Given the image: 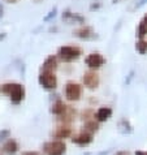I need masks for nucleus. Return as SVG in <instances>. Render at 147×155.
<instances>
[{"label": "nucleus", "mask_w": 147, "mask_h": 155, "mask_svg": "<svg viewBox=\"0 0 147 155\" xmlns=\"http://www.w3.org/2000/svg\"><path fill=\"white\" fill-rule=\"evenodd\" d=\"M9 2H16V0H9Z\"/></svg>", "instance_id": "27"}, {"label": "nucleus", "mask_w": 147, "mask_h": 155, "mask_svg": "<svg viewBox=\"0 0 147 155\" xmlns=\"http://www.w3.org/2000/svg\"><path fill=\"white\" fill-rule=\"evenodd\" d=\"M117 127H119V132L121 133V134H132V133L134 132L133 125L130 124V121H129L128 119H121L119 121V124H117Z\"/></svg>", "instance_id": "16"}, {"label": "nucleus", "mask_w": 147, "mask_h": 155, "mask_svg": "<svg viewBox=\"0 0 147 155\" xmlns=\"http://www.w3.org/2000/svg\"><path fill=\"white\" fill-rule=\"evenodd\" d=\"M68 107L69 106H67L61 99H56V101L52 103V106H51V114L55 115L56 117H59V116H61L67 112Z\"/></svg>", "instance_id": "12"}, {"label": "nucleus", "mask_w": 147, "mask_h": 155, "mask_svg": "<svg viewBox=\"0 0 147 155\" xmlns=\"http://www.w3.org/2000/svg\"><path fill=\"white\" fill-rule=\"evenodd\" d=\"M112 114H113V110L108 106H102L96 110V112L94 115V119L96 120L98 123H106L112 117Z\"/></svg>", "instance_id": "10"}, {"label": "nucleus", "mask_w": 147, "mask_h": 155, "mask_svg": "<svg viewBox=\"0 0 147 155\" xmlns=\"http://www.w3.org/2000/svg\"><path fill=\"white\" fill-rule=\"evenodd\" d=\"M9 138H11V130L9 129H3V130H0V142H5Z\"/></svg>", "instance_id": "21"}, {"label": "nucleus", "mask_w": 147, "mask_h": 155, "mask_svg": "<svg viewBox=\"0 0 147 155\" xmlns=\"http://www.w3.org/2000/svg\"><path fill=\"white\" fill-rule=\"evenodd\" d=\"M54 136V140H61L64 141L65 138H69V137L73 136V130H72V127L69 124H59L56 129L52 133Z\"/></svg>", "instance_id": "8"}, {"label": "nucleus", "mask_w": 147, "mask_h": 155, "mask_svg": "<svg viewBox=\"0 0 147 155\" xmlns=\"http://www.w3.org/2000/svg\"><path fill=\"white\" fill-rule=\"evenodd\" d=\"M2 91L9 97V101L13 104H20L25 99V87L17 82H8L2 86Z\"/></svg>", "instance_id": "1"}, {"label": "nucleus", "mask_w": 147, "mask_h": 155, "mask_svg": "<svg viewBox=\"0 0 147 155\" xmlns=\"http://www.w3.org/2000/svg\"><path fill=\"white\" fill-rule=\"evenodd\" d=\"M82 130H86L89 133H96L99 130V123L96 121L95 119H90V120H86L85 124H83V128H82Z\"/></svg>", "instance_id": "17"}, {"label": "nucleus", "mask_w": 147, "mask_h": 155, "mask_svg": "<svg viewBox=\"0 0 147 155\" xmlns=\"http://www.w3.org/2000/svg\"><path fill=\"white\" fill-rule=\"evenodd\" d=\"M82 55V50L77 46H63L57 51V58L65 63L74 61Z\"/></svg>", "instance_id": "3"}, {"label": "nucleus", "mask_w": 147, "mask_h": 155, "mask_svg": "<svg viewBox=\"0 0 147 155\" xmlns=\"http://www.w3.org/2000/svg\"><path fill=\"white\" fill-rule=\"evenodd\" d=\"M63 20L68 21V22H83V21H85V18L82 16L77 15V13H72V12H69V11L64 12Z\"/></svg>", "instance_id": "18"}, {"label": "nucleus", "mask_w": 147, "mask_h": 155, "mask_svg": "<svg viewBox=\"0 0 147 155\" xmlns=\"http://www.w3.org/2000/svg\"><path fill=\"white\" fill-rule=\"evenodd\" d=\"M93 141H94V134L86 130H81L72 136V142L74 145L80 146V147H87V146L93 143Z\"/></svg>", "instance_id": "6"}, {"label": "nucleus", "mask_w": 147, "mask_h": 155, "mask_svg": "<svg viewBox=\"0 0 147 155\" xmlns=\"http://www.w3.org/2000/svg\"><path fill=\"white\" fill-rule=\"evenodd\" d=\"M74 117H76V111L73 110L72 107H68L67 112L57 117V123L59 124H69V125H70V123L74 120Z\"/></svg>", "instance_id": "15"}, {"label": "nucleus", "mask_w": 147, "mask_h": 155, "mask_svg": "<svg viewBox=\"0 0 147 155\" xmlns=\"http://www.w3.org/2000/svg\"><path fill=\"white\" fill-rule=\"evenodd\" d=\"M141 22H142V24H145V25H146V28H147V15L143 17V18H142Z\"/></svg>", "instance_id": "26"}, {"label": "nucleus", "mask_w": 147, "mask_h": 155, "mask_svg": "<svg viewBox=\"0 0 147 155\" xmlns=\"http://www.w3.org/2000/svg\"><path fill=\"white\" fill-rule=\"evenodd\" d=\"M21 155H43V153L35 151V150H26V151H22Z\"/></svg>", "instance_id": "22"}, {"label": "nucleus", "mask_w": 147, "mask_h": 155, "mask_svg": "<svg viewBox=\"0 0 147 155\" xmlns=\"http://www.w3.org/2000/svg\"><path fill=\"white\" fill-rule=\"evenodd\" d=\"M73 34H74L76 37L81 38V39H94V38L96 37L95 35V33H94V30L90 26H82L80 29L74 30Z\"/></svg>", "instance_id": "13"}, {"label": "nucleus", "mask_w": 147, "mask_h": 155, "mask_svg": "<svg viewBox=\"0 0 147 155\" xmlns=\"http://www.w3.org/2000/svg\"><path fill=\"white\" fill-rule=\"evenodd\" d=\"M113 2H115V3H116V2H117V0H113Z\"/></svg>", "instance_id": "28"}, {"label": "nucleus", "mask_w": 147, "mask_h": 155, "mask_svg": "<svg viewBox=\"0 0 147 155\" xmlns=\"http://www.w3.org/2000/svg\"><path fill=\"white\" fill-rule=\"evenodd\" d=\"M146 35H147V28H146V25L139 22V25H138V29H137V37L139 38V39H143Z\"/></svg>", "instance_id": "20"}, {"label": "nucleus", "mask_w": 147, "mask_h": 155, "mask_svg": "<svg viewBox=\"0 0 147 155\" xmlns=\"http://www.w3.org/2000/svg\"><path fill=\"white\" fill-rule=\"evenodd\" d=\"M146 3H147V0H139V2H138V4H137V8L142 7V5H143V4H146Z\"/></svg>", "instance_id": "25"}, {"label": "nucleus", "mask_w": 147, "mask_h": 155, "mask_svg": "<svg viewBox=\"0 0 147 155\" xmlns=\"http://www.w3.org/2000/svg\"><path fill=\"white\" fill-rule=\"evenodd\" d=\"M85 63H86V65H87L91 71H95V69H99L103 64L106 63V59L102 56L100 54H98V52H93V54H90L87 58L85 59Z\"/></svg>", "instance_id": "9"}, {"label": "nucleus", "mask_w": 147, "mask_h": 155, "mask_svg": "<svg viewBox=\"0 0 147 155\" xmlns=\"http://www.w3.org/2000/svg\"><path fill=\"white\" fill-rule=\"evenodd\" d=\"M37 2H39V0H37Z\"/></svg>", "instance_id": "29"}, {"label": "nucleus", "mask_w": 147, "mask_h": 155, "mask_svg": "<svg viewBox=\"0 0 147 155\" xmlns=\"http://www.w3.org/2000/svg\"><path fill=\"white\" fill-rule=\"evenodd\" d=\"M38 82L46 90H55L57 86V77H56L55 72L48 71H41L39 76H38Z\"/></svg>", "instance_id": "4"}, {"label": "nucleus", "mask_w": 147, "mask_h": 155, "mask_svg": "<svg viewBox=\"0 0 147 155\" xmlns=\"http://www.w3.org/2000/svg\"><path fill=\"white\" fill-rule=\"evenodd\" d=\"M83 85L90 90H95L98 89L99 84H100V78H99V74L95 71L90 69L89 72H86L83 74Z\"/></svg>", "instance_id": "7"}, {"label": "nucleus", "mask_w": 147, "mask_h": 155, "mask_svg": "<svg viewBox=\"0 0 147 155\" xmlns=\"http://www.w3.org/2000/svg\"><path fill=\"white\" fill-rule=\"evenodd\" d=\"M57 69V56L51 55L47 58L42 64V71H48V72H55Z\"/></svg>", "instance_id": "14"}, {"label": "nucleus", "mask_w": 147, "mask_h": 155, "mask_svg": "<svg viewBox=\"0 0 147 155\" xmlns=\"http://www.w3.org/2000/svg\"><path fill=\"white\" fill-rule=\"evenodd\" d=\"M64 94H65L67 101L69 102H77L80 101L82 97V86L77 82H73V81H69L65 85V89H64Z\"/></svg>", "instance_id": "5"}, {"label": "nucleus", "mask_w": 147, "mask_h": 155, "mask_svg": "<svg viewBox=\"0 0 147 155\" xmlns=\"http://www.w3.org/2000/svg\"><path fill=\"white\" fill-rule=\"evenodd\" d=\"M136 50L139 52L141 55H143L147 52V42L145 39H139L136 43Z\"/></svg>", "instance_id": "19"}, {"label": "nucleus", "mask_w": 147, "mask_h": 155, "mask_svg": "<svg viewBox=\"0 0 147 155\" xmlns=\"http://www.w3.org/2000/svg\"><path fill=\"white\" fill-rule=\"evenodd\" d=\"M18 151H20V143L15 138H12V137H11L9 140H7L5 142H3L2 153H4L5 155H16Z\"/></svg>", "instance_id": "11"}, {"label": "nucleus", "mask_w": 147, "mask_h": 155, "mask_svg": "<svg viewBox=\"0 0 147 155\" xmlns=\"http://www.w3.org/2000/svg\"><path fill=\"white\" fill-rule=\"evenodd\" d=\"M43 155H65L67 154V143L61 140H51L43 143L42 146Z\"/></svg>", "instance_id": "2"}, {"label": "nucleus", "mask_w": 147, "mask_h": 155, "mask_svg": "<svg viewBox=\"0 0 147 155\" xmlns=\"http://www.w3.org/2000/svg\"><path fill=\"white\" fill-rule=\"evenodd\" d=\"M134 155H147V150H137Z\"/></svg>", "instance_id": "24"}, {"label": "nucleus", "mask_w": 147, "mask_h": 155, "mask_svg": "<svg viewBox=\"0 0 147 155\" xmlns=\"http://www.w3.org/2000/svg\"><path fill=\"white\" fill-rule=\"evenodd\" d=\"M113 155H133L129 150H117V151H115Z\"/></svg>", "instance_id": "23"}]
</instances>
